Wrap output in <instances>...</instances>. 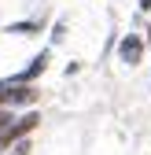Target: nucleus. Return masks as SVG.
<instances>
[{
	"instance_id": "nucleus-7",
	"label": "nucleus",
	"mask_w": 151,
	"mask_h": 155,
	"mask_svg": "<svg viewBox=\"0 0 151 155\" xmlns=\"http://www.w3.org/2000/svg\"><path fill=\"white\" fill-rule=\"evenodd\" d=\"M140 11H151V0H140Z\"/></svg>"
},
{
	"instance_id": "nucleus-5",
	"label": "nucleus",
	"mask_w": 151,
	"mask_h": 155,
	"mask_svg": "<svg viewBox=\"0 0 151 155\" xmlns=\"http://www.w3.org/2000/svg\"><path fill=\"white\" fill-rule=\"evenodd\" d=\"M8 126H15V111L11 107H0V133H4Z\"/></svg>"
},
{
	"instance_id": "nucleus-4",
	"label": "nucleus",
	"mask_w": 151,
	"mask_h": 155,
	"mask_svg": "<svg viewBox=\"0 0 151 155\" xmlns=\"http://www.w3.org/2000/svg\"><path fill=\"white\" fill-rule=\"evenodd\" d=\"M8 33H18V37H33V33H41V22L37 18H30V22H11Z\"/></svg>"
},
{
	"instance_id": "nucleus-3",
	"label": "nucleus",
	"mask_w": 151,
	"mask_h": 155,
	"mask_svg": "<svg viewBox=\"0 0 151 155\" xmlns=\"http://www.w3.org/2000/svg\"><path fill=\"white\" fill-rule=\"evenodd\" d=\"M48 59H52V52H48V48H44V52H37L33 59H30V67H26V70L11 74V81H18V85H33L37 78H41V74L48 70Z\"/></svg>"
},
{
	"instance_id": "nucleus-1",
	"label": "nucleus",
	"mask_w": 151,
	"mask_h": 155,
	"mask_svg": "<svg viewBox=\"0 0 151 155\" xmlns=\"http://www.w3.org/2000/svg\"><path fill=\"white\" fill-rule=\"evenodd\" d=\"M37 122H41V114H37V111H26L22 118H15V126H8L4 133H0V151H8L11 144L26 140V133H33V129H37Z\"/></svg>"
},
{
	"instance_id": "nucleus-2",
	"label": "nucleus",
	"mask_w": 151,
	"mask_h": 155,
	"mask_svg": "<svg viewBox=\"0 0 151 155\" xmlns=\"http://www.w3.org/2000/svg\"><path fill=\"white\" fill-rule=\"evenodd\" d=\"M144 37L140 33H125L122 41H118V59L125 63V67H140L144 63Z\"/></svg>"
},
{
	"instance_id": "nucleus-6",
	"label": "nucleus",
	"mask_w": 151,
	"mask_h": 155,
	"mask_svg": "<svg viewBox=\"0 0 151 155\" xmlns=\"http://www.w3.org/2000/svg\"><path fill=\"white\" fill-rule=\"evenodd\" d=\"M63 37H66V26H63V22H55V30H52V45H59Z\"/></svg>"
}]
</instances>
